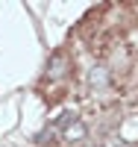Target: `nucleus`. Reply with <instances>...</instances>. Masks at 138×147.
Instances as JSON below:
<instances>
[{
  "label": "nucleus",
  "mask_w": 138,
  "mask_h": 147,
  "mask_svg": "<svg viewBox=\"0 0 138 147\" xmlns=\"http://www.w3.org/2000/svg\"><path fill=\"white\" fill-rule=\"evenodd\" d=\"M68 74H71V53L68 50H56L50 56V62H47V71H44L47 82H62Z\"/></svg>",
  "instance_id": "f257e3e1"
},
{
  "label": "nucleus",
  "mask_w": 138,
  "mask_h": 147,
  "mask_svg": "<svg viewBox=\"0 0 138 147\" xmlns=\"http://www.w3.org/2000/svg\"><path fill=\"white\" fill-rule=\"evenodd\" d=\"M85 138H88V127H85L79 118L73 121V124H68L65 129H62V141H65L68 147H79Z\"/></svg>",
  "instance_id": "f03ea898"
},
{
  "label": "nucleus",
  "mask_w": 138,
  "mask_h": 147,
  "mask_svg": "<svg viewBox=\"0 0 138 147\" xmlns=\"http://www.w3.org/2000/svg\"><path fill=\"white\" fill-rule=\"evenodd\" d=\"M109 85H112V74H109L106 65L88 68V88H91V91H106Z\"/></svg>",
  "instance_id": "7ed1b4c3"
}]
</instances>
